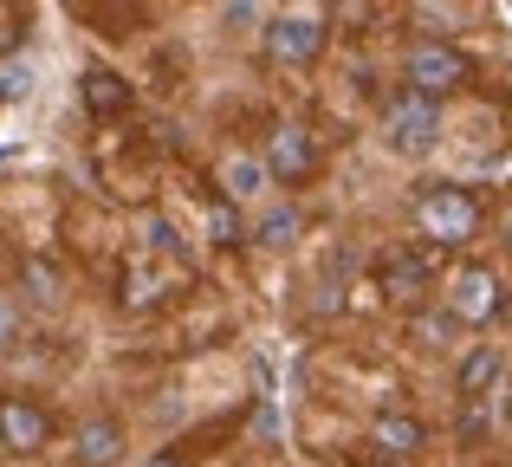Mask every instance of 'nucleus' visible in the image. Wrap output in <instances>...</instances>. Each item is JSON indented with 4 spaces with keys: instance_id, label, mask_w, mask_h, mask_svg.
Wrapping results in <instances>:
<instances>
[{
    "instance_id": "f257e3e1",
    "label": "nucleus",
    "mask_w": 512,
    "mask_h": 467,
    "mask_svg": "<svg viewBox=\"0 0 512 467\" xmlns=\"http://www.w3.org/2000/svg\"><path fill=\"white\" fill-rule=\"evenodd\" d=\"M467 78H474V59H467L461 46H448V39H415L409 59H402V85L415 91V98H448V91H461Z\"/></svg>"
},
{
    "instance_id": "f03ea898",
    "label": "nucleus",
    "mask_w": 512,
    "mask_h": 467,
    "mask_svg": "<svg viewBox=\"0 0 512 467\" xmlns=\"http://www.w3.org/2000/svg\"><path fill=\"white\" fill-rule=\"evenodd\" d=\"M383 143L396 156H428L441 143V104L415 98V91H396L383 104Z\"/></svg>"
},
{
    "instance_id": "7ed1b4c3",
    "label": "nucleus",
    "mask_w": 512,
    "mask_h": 467,
    "mask_svg": "<svg viewBox=\"0 0 512 467\" xmlns=\"http://www.w3.org/2000/svg\"><path fill=\"white\" fill-rule=\"evenodd\" d=\"M415 221H422L428 247H461V240H474L480 228V208L467 189H422L415 195Z\"/></svg>"
},
{
    "instance_id": "20e7f679",
    "label": "nucleus",
    "mask_w": 512,
    "mask_h": 467,
    "mask_svg": "<svg viewBox=\"0 0 512 467\" xmlns=\"http://www.w3.org/2000/svg\"><path fill=\"white\" fill-rule=\"evenodd\" d=\"M266 52H273L279 65H312L318 52H325V13H305V7H292V13H266Z\"/></svg>"
},
{
    "instance_id": "39448f33",
    "label": "nucleus",
    "mask_w": 512,
    "mask_h": 467,
    "mask_svg": "<svg viewBox=\"0 0 512 467\" xmlns=\"http://www.w3.org/2000/svg\"><path fill=\"white\" fill-rule=\"evenodd\" d=\"M260 169H266V182H286V189L312 182L318 176V137L305 124H279L260 150Z\"/></svg>"
},
{
    "instance_id": "423d86ee",
    "label": "nucleus",
    "mask_w": 512,
    "mask_h": 467,
    "mask_svg": "<svg viewBox=\"0 0 512 467\" xmlns=\"http://www.w3.org/2000/svg\"><path fill=\"white\" fill-rule=\"evenodd\" d=\"M441 312H448L454 325H487V318L500 312V279H493V266H454L448 292H441Z\"/></svg>"
},
{
    "instance_id": "0eeeda50",
    "label": "nucleus",
    "mask_w": 512,
    "mask_h": 467,
    "mask_svg": "<svg viewBox=\"0 0 512 467\" xmlns=\"http://www.w3.org/2000/svg\"><path fill=\"white\" fill-rule=\"evenodd\" d=\"M52 442V416L33 403V396H0V448L7 455H33V448Z\"/></svg>"
},
{
    "instance_id": "6e6552de",
    "label": "nucleus",
    "mask_w": 512,
    "mask_h": 467,
    "mask_svg": "<svg viewBox=\"0 0 512 467\" xmlns=\"http://www.w3.org/2000/svg\"><path fill=\"white\" fill-rule=\"evenodd\" d=\"M376 279H383L389 299H422L428 279H435V247H402V253H383Z\"/></svg>"
},
{
    "instance_id": "1a4fd4ad",
    "label": "nucleus",
    "mask_w": 512,
    "mask_h": 467,
    "mask_svg": "<svg viewBox=\"0 0 512 467\" xmlns=\"http://www.w3.org/2000/svg\"><path fill=\"white\" fill-rule=\"evenodd\" d=\"M370 448H376L383 461H415V455L428 448V429H422L415 416H402V409H383V416L370 422Z\"/></svg>"
},
{
    "instance_id": "9d476101",
    "label": "nucleus",
    "mask_w": 512,
    "mask_h": 467,
    "mask_svg": "<svg viewBox=\"0 0 512 467\" xmlns=\"http://www.w3.org/2000/svg\"><path fill=\"white\" fill-rule=\"evenodd\" d=\"M78 98H85V111L98 117V124H111V117L130 111V78H117L111 65H91V72L78 78Z\"/></svg>"
},
{
    "instance_id": "9b49d317",
    "label": "nucleus",
    "mask_w": 512,
    "mask_h": 467,
    "mask_svg": "<svg viewBox=\"0 0 512 467\" xmlns=\"http://www.w3.org/2000/svg\"><path fill=\"white\" fill-rule=\"evenodd\" d=\"M500 370H506L500 344H474V351L461 357V377H454V390H461V403H467V409H480V403H487V390L500 383Z\"/></svg>"
},
{
    "instance_id": "f8f14e48",
    "label": "nucleus",
    "mask_w": 512,
    "mask_h": 467,
    "mask_svg": "<svg viewBox=\"0 0 512 467\" xmlns=\"http://www.w3.org/2000/svg\"><path fill=\"white\" fill-rule=\"evenodd\" d=\"M72 455H78V467H111L117 455H124V429H117L111 416L85 422V429H78V442H72Z\"/></svg>"
},
{
    "instance_id": "ddd939ff",
    "label": "nucleus",
    "mask_w": 512,
    "mask_h": 467,
    "mask_svg": "<svg viewBox=\"0 0 512 467\" xmlns=\"http://www.w3.org/2000/svg\"><path fill=\"white\" fill-rule=\"evenodd\" d=\"M221 182H227V195H234V202H247V195H260V189H266V169H260V156H227Z\"/></svg>"
},
{
    "instance_id": "4468645a",
    "label": "nucleus",
    "mask_w": 512,
    "mask_h": 467,
    "mask_svg": "<svg viewBox=\"0 0 512 467\" xmlns=\"http://www.w3.org/2000/svg\"><path fill=\"white\" fill-rule=\"evenodd\" d=\"M292 234H299V215H292V208H266V215L253 221V240H260V247H286Z\"/></svg>"
},
{
    "instance_id": "2eb2a0df",
    "label": "nucleus",
    "mask_w": 512,
    "mask_h": 467,
    "mask_svg": "<svg viewBox=\"0 0 512 467\" xmlns=\"http://www.w3.org/2000/svg\"><path fill=\"white\" fill-rule=\"evenodd\" d=\"M26 26H33V13H26V7H13V0H0V59H7V52L26 39Z\"/></svg>"
},
{
    "instance_id": "dca6fc26",
    "label": "nucleus",
    "mask_w": 512,
    "mask_h": 467,
    "mask_svg": "<svg viewBox=\"0 0 512 467\" xmlns=\"http://www.w3.org/2000/svg\"><path fill=\"white\" fill-rule=\"evenodd\" d=\"M208 234H214V247H240L247 240V228H240V215L227 202H214V215H208Z\"/></svg>"
},
{
    "instance_id": "f3484780",
    "label": "nucleus",
    "mask_w": 512,
    "mask_h": 467,
    "mask_svg": "<svg viewBox=\"0 0 512 467\" xmlns=\"http://www.w3.org/2000/svg\"><path fill=\"white\" fill-rule=\"evenodd\" d=\"M33 91V65H0V104H20Z\"/></svg>"
},
{
    "instance_id": "a211bd4d",
    "label": "nucleus",
    "mask_w": 512,
    "mask_h": 467,
    "mask_svg": "<svg viewBox=\"0 0 512 467\" xmlns=\"http://www.w3.org/2000/svg\"><path fill=\"white\" fill-rule=\"evenodd\" d=\"M253 20H266L260 7H227V26H253Z\"/></svg>"
},
{
    "instance_id": "6ab92c4d",
    "label": "nucleus",
    "mask_w": 512,
    "mask_h": 467,
    "mask_svg": "<svg viewBox=\"0 0 512 467\" xmlns=\"http://www.w3.org/2000/svg\"><path fill=\"white\" fill-rule=\"evenodd\" d=\"M13 338V312H7V305H0V344H7Z\"/></svg>"
},
{
    "instance_id": "aec40b11",
    "label": "nucleus",
    "mask_w": 512,
    "mask_h": 467,
    "mask_svg": "<svg viewBox=\"0 0 512 467\" xmlns=\"http://www.w3.org/2000/svg\"><path fill=\"white\" fill-rule=\"evenodd\" d=\"M143 467H182V455H150Z\"/></svg>"
},
{
    "instance_id": "412c9836",
    "label": "nucleus",
    "mask_w": 512,
    "mask_h": 467,
    "mask_svg": "<svg viewBox=\"0 0 512 467\" xmlns=\"http://www.w3.org/2000/svg\"><path fill=\"white\" fill-rule=\"evenodd\" d=\"M370 467H409V461H383V455H376V461H370Z\"/></svg>"
}]
</instances>
